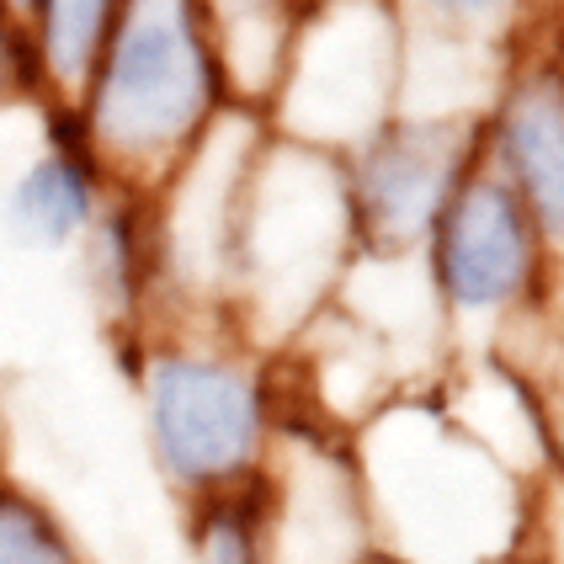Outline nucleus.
Wrapping results in <instances>:
<instances>
[{
    "label": "nucleus",
    "instance_id": "nucleus-1",
    "mask_svg": "<svg viewBox=\"0 0 564 564\" xmlns=\"http://www.w3.org/2000/svg\"><path fill=\"white\" fill-rule=\"evenodd\" d=\"M219 96L203 0H123V17L69 112L112 187L155 197L214 128Z\"/></svg>",
    "mask_w": 564,
    "mask_h": 564
},
{
    "label": "nucleus",
    "instance_id": "nucleus-5",
    "mask_svg": "<svg viewBox=\"0 0 564 564\" xmlns=\"http://www.w3.org/2000/svg\"><path fill=\"white\" fill-rule=\"evenodd\" d=\"M107 192L112 182L101 176L75 112L48 107V150L11 182L6 224L17 240H28L37 251H64V246H80V235L101 214Z\"/></svg>",
    "mask_w": 564,
    "mask_h": 564
},
{
    "label": "nucleus",
    "instance_id": "nucleus-2",
    "mask_svg": "<svg viewBox=\"0 0 564 564\" xmlns=\"http://www.w3.org/2000/svg\"><path fill=\"white\" fill-rule=\"evenodd\" d=\"M150 447L171 485L208 496L256 469L267 447L261 383L240 362L187 346H150L139 362Z\"/></svg>",
    "mask_w": 564,
    "mask_h": 564
},
{
    "label": "nucleus",
    "instance_id": "nucleus-9",
    "mask_svg": "<svg viewBox=\"0 0 564 564\" xmlns=\"http://www.w3.org/2000/svg\"><path fill=\"white\" fill-rule=\"evenodd\" d=\"M203 28L219 86L256 107L282 96L293 54V0H203Z\"/></svg>",
    "mask_w": 564,
    "mask_h": 564
},
{
    "label": "nucleus",
    "instance_id": "nucleus-7",
    "mask_svg": "<svg viewBox=\"0 0 564 564\" xmlns=\"http://www.w3.org/2000/svg\"><path fill=\"white\" fill-rule=\"evenodd\" d=\"M362 554L368 511L357 501V479L346 464H330L325 447H304L267 511V564H362Z\"/></svg>",
    "mask_w": 564,
    "mask_h": 564
},
{
    "label": "nucleus",
    "instance_id": "nucleus-8",
    "mask_svg": "<svg viewBox=\"0 0 564 564\" xmlns=\"http://www.w3.org/2000/svg\"><path fill=\"white\" fill-rule=\"evenodd\" d=\"M118 17H123V0H32L22 17L32 91L48 107H75Z\"/></svg>",
    "mask_w": 564,
    "mask_h": 564
},
{
    "label": "nucleus",
    "instance_id": "nucleus-4",
    "mask_svg": "<svg viewBox=\"0 0 564 564\" xmlns=\"http://www.w3.org/2000/svg\"><path fill=\"white\" fill-rule=\"evenodd\" d=\"M464 150L447 128H389L373 133L351 171V214L378 246H410L437 229L453 187L464 182Z\"/></svg>",
    "mask_w": 564,
    "mask_h": 564
},
{
    "label": "nucleus",
    "instance_id": "nucleus-14",
    "mask_svg": "<svg viewBox=\"0 0 564 564\" xmlns=\"http://www.w3.org/2000/svg\"><path fill=\"white\" fill-rule=\"evenodd\" d=\"M0 464H6V415H0Z\"/></svg>",
    "mask_w": 564,
    "mask_h": 564
},
{
    "label": "nucleus",
    "instance_id": "nucleus-3",
    "mask_svg": "<svg viewBox=\"0 0 564 564\" xmlns=\"http://www.w3.org/2000/svg\"><path fill=\"white\" fill-rule=\"evenodd\" d=\"M437 282L458 310H506L538 282L543 240L496 171H464L437 214Z\"/></svg>",
    "mask_w": 564,
    "mask_h": 564
},
{
    "label": "nucleus",
    "instance_id": "nucleus-6",
    "mask_svg": "<svg viewBox=\"0 0 564 564\" xmlns=\"http://www.w3.org/2000/svg\"><path fill=\"white\" fill-rule=\"evenodd\" d=\"M496 150L538 240L564 251V69L543 64L506 91L496 112Z\"/></svg>",
    "mask_w": 564,
    "mask_h": 564
},
{
    "label": "nucleus",
    "instance_id": "nucleus-11",
    "mask_svg": "<svg viewBox=\"0 0 564 564\" xmlns=\"http://www.w3.org/2000/svg\"><path fill=\"white\" fill-rule=\"evenodd\" d=\"M0 564H86L75 538L43 501L0 479Z\"/></svg>",
    "mask_w": 564,
    "mask_h": 564
},
{
    "label": "nucleus",
    "instance_id": "nucleus-12",
    "mask_svg": "<svg viewBox=\"0 0 564 564\" xmlns=\"http://www.w3.org/2000/svg\"><path fill=\"white\" fill-rule=\"evenodd\" d=\"M432 6L447 11V17H496V11L517 6V0H432Z\"/></svg>",
    "mask_w": 564,
    "mask_h": 564
},
{
    "label": "nucleus",
    "instance_id": "nucleus-13",
    "mask_svg": "<svg viewBox=\"0 0 564 564\" xmlns=\"http://www.w3.org/2000/svg\"><path fill=\"white\" fill-rule=\"evenodd\" d=\"M28 6H32V0H0V11H6V17H11L17 28H22V17H28Z\"/></svg>",
    "mask_w": 564,
    "mask_h": 564
},
{
    "label": "nucleus",
    "instance_id": "nucleus-10",
    "mask_svg": "<svg viewBox=\"0 0 564 564\" xmlns=\"http://www.w3.org/2000/svg\"><path fill=\"white\" fill-rule=\"evenodd\" d=\"M192 549L203 564H267V506L261 490L240 479L197 496L192 511Z\"/></svg>",
    "mask_w": 564,
    "mask_h": 564
}]
</instances>
